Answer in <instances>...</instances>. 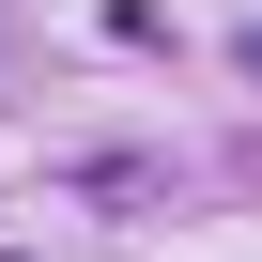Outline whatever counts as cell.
<instances>
[{"label":"cell","mask_w":262,"mask_h":262,"mask_svg":"<svg viewBox=\"0 0 262 262\" xmlns=\"http://www.w3.org/2000/svg\"><path fill=\"white\" fill-rule=\"evenodd\" d=\"M247 77H262V31H247Z\"/></svg>","instance_id":"obj_1"}]
</instances>
